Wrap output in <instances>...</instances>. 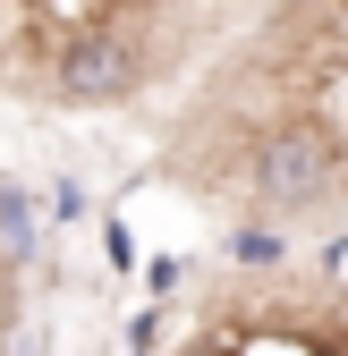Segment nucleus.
I'll use <instances>...</instances> for the list:
<instances>
[{
  "mask_svg": "<svg viewBox=\"0 0 348 356\" xmlns=\"http://www.w3.org/2000/svg\"><path fill=\"white\" fill-rule=\"evenodd\" d=\"M136 42H127L119 26H85V34H68V51H60V94L77 102V111H111V102H127L136 94Z\"/></svg>",
  "mask_w": 348,
  "mask_h": 356,
  "instance_id": "f03ea898",
  "label": "nucleus"
},
{
  "mask_svg": "<svg viewBox=\"0 0 348 356\" xmlns=\"http://www.w3.org/2000/svg\"><path fill=\"white\" fill-rule=\"evenodd\" d=\"M230 254H238V263H272V254H280V238H272V229H238V238H230Z\"/></svg>",
  "mask_w": 348,
  "mask_h": 356,
  "instance_id": "7ed1b4c3",
  "label": "nucleus"
},
{
  "mask_svg": "<svg viewBox=\"0 0 348 356\" xmlns=\"http://www.w3.org/2000/svg\"><path fill=\"white\" fill-rule=\"evenodd\" d=\"M331 178H340V145H331L323 119H289V127H272V145L255 153V187H264L272 212L331 204Z\"/></svg>",
  "mask_w": 348,
  "mask_h": 356,
  "instance_id": "f257e3e1",
  "label": "nucleus"
},
{
  "mask_svg": "<svg viewBox=\"0 0 348 356\" xmlns=\"http://www.w3.org/2000/svg\"><path fill=\"white\" fill-rule=\"evenodd\" d=\"M179 356H238V348H221V339H196V348H179Z\"/></svg>",
  "mask_w": 348,
  "mask_h": 356,
  "instance_id": "20e7f679",
  "label": "nucleus"
}]
</instances>
